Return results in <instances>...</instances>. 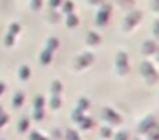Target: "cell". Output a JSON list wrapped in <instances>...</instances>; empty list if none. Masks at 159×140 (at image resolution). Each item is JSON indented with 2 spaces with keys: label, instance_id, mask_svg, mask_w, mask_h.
<instances>
[{
  "label": "cell",
  "instance_id": "cell-4",
  "mask_svg": "<svg viewBox=\"0 0 159 140\" xmlns=\"http://www.w3.org/2000/svg\"><path fill=\"white\" fill-rule=\"evenodd\" d=\"M156 116L154 115H145L144 118L139 121V125H137V132L140 133V135H145V133L149 132V130L152 128V126L156 125Z\"/></svg>",
  "mask_w": 159,
  "mask_h": 140
},
{
  "label": "cell",
  "instance_id": "cell-6",
  "mask_svg": "<svg viewBox=\"0 0 159 140\" xmlns=\"http://www.w3.org/2000/svg\"><path fill=\"white\" fill-rule=\"evenodd\" d=\"M159 44L156 39H145L144 43H142V53L145 55V56H151V55H154L156 51H157Z\"/></svg>",
  "mask_w": 159,
  "mask_h": 140
},
{
  "label": "cell",
  "instance_id": "cell-17",
  "mask_svg": "<svg viewBox=\"0 0 159 140\" xmlns=\"http://www.w3.org/2000/svg\"><path fill=\"white\" fill-rule=\"evenodd\" d=\"M134 140H147V138H134Z\"/></svg>",
  "mask_w": 159,
  "mask_h": 140
},
{
  "label": "cell",
  "instance_id": "cell-8",
  "mask_svg": "<svg viewBox=\"0 0 159 140\" xmlns=\"http://www.w3.org/2000/svg\"><path fill=\"white\" fill-rule=\"evenodd\" d=\"M145 137H147V140H159V123H156V125L145 133Z\"/></svg>",
  "mask_w": 159,
  "mask_h": 140
},
{
  "label": "cell",
  "instance_id": "cell-7",
  "mask_svg": "<svg viewBox=\"0 0 159 140\" xmlns=\"http://www.w3.org/2000/svg\"><path fill=\"white\" fill-rule=\"evenodd\" d=\"M110 14H111V9L104 5L103 9L98 12V20H96V22L99 24V26H104V24L108 22V19H110Z\"/></svg>",
  "mask_w": 159,
  "mask_h": 140
},
{
  "label": "cell",
  "instance_id": "cell-14",
  "mask_svg": "<svg viewBox=\"0 0 159 140\" xmlns=\"http://www.w3.org/2000/svg\"><path fill=\"white\" fill-rule=\"evenodd\" d=\"M151 5H152V10L159 12V0H152V2H151Z\"/></svg>",
  "mask_w": 159,
  "mask_h": 140
},
{
  "label": "cell",
  "instance_id": "cell-2",
  "mask_svg": "<svg viewBox=\"0 0 159 140\" xmlns=\"http://www.w3.org/2000/svg\"><path fill=\"white\" fill-rule=\"evenodd\" d=\"M142 20V10H139V9H135V10H130V12L127 14V17L123 19V31H132L135 26H137L139 22Z\"/></svg>",
  "mask_w": 159,
  "mask_h": 140
},
{
  "label": "cell",
  "instance_id": "cell-5",
  "mask_svg": "<svg viewBox=\"0 0 159 140\" xmlns=\"http://www.w3.org/2000/svg\"><path fill=\"white\" fill-rule=\"evenodd\" d=\"M103 118L106 120L108 123H111V125H120L121 123V116L111 108H104L103 109Z\"/></svg>",
  "mask_w": 159,
  "mask_h": 140
},
{
  "label": "cell",
  "instance_id": "cell-9",
  "mask_svg": "<svg viewBox=\"0 0 159 140\" xmlns=\"http://www.w3.org/2000/svg\"><path fill=\"white\" fill-rule=\"evenodd\" d=\"M113 140H128V132L121 130V132L115 133V135H113Z\"/></svg>",
  "mask_w": 159,
  "mask_h": 140
},
{
  "label": "cell",
  "instance_id": "cell-15",
  "mask_svg": "<svg viewBox=\"0 0 159 140\" xmlns=\"http://www.w3.org/2000/svg\"><path fill=\"white\" fill-rule=\"evenodd\" d=\"M154 56H156V61H159V48H157V51L154 53Z\"/></svg>",
  "mask_w": 159,
  "mask_h": 140
},
{
  "label": "cell",
  "instance_id": "cell-11",
  "mask_svg": "<svg viewBox=\"0 0 159 140\" xmlns=\"http://www.w3.org/2000/svg\"><path fill=\"white\" fill-rule=\"evenodd\" d=\"M87 41H89L91 44H98V43L101 41V38L98 36L96 33H89V38H87Z\"/></svg>",
  "mask_w": 159,
  "mask_h": 140
},
{
  "label": "cell",
  "instance_id": "cell-10",
  "mask_svg": "<svg viewBox=\"0 0 159 140\" xmlns=\"http://www.w3.org/2000/svg\"><path fill=\"white\" fill-rule=\"evenodd\" d=\"M152 34H154L156 41H159V19H156L152 24Z\"/></svg>",
  "mask_w": 159,
  "mask_h": 140
},
{
  "label": "cell",
  "instance_id": "cell-3",
  "mask_svg": "<svg viewBox=\"0 0 159 140\" xmlns=\"http://www.w3.org/2000/svg\"><path fill=\"white\" fill-rule=\"evenodd\" d=\"M115 67L120 75H127L130 72V61H128V55L125 51H118L116 60H115Z\"/></svg>",
  "mask_w": 159,
  "mask_h": 140
},
{
  "label": "cell",
  "instance_id": "cell-12",
  "mask_svg": "<svg viewBox=\"0 0 159 140\" xmlns=\"http://www.w3.org/2000/svg\"><path fill=\"white\" fill-rule=\"evenodd\" d=\"M101 135H103L104 138H110V137H113V130L108 128V126H103V128H101Z\"/></svg>",
  "mask_w": 159,
  "mask_h": 140
},
{
  "label": "cell",
  "instance_id": "cell-1",
  "mask_svg": "<svg viewBox=\"0 0 159 140\" xmlns=\"http://www.w3.org/2000/svg\"><path fill=\"white\" fill-rule=\"evenodd\" d=\"M139 72H140L142 79L145 80V84L149 85H154L159 82V72L157 68H156V65L152 63L151 60H144L140 63V67H139Z\"/></svg>",
  "mask_w": 159,
  "mask_h": 140
},
{
  "label": "cell",
  "instance_id": "cell-13",
  "mask_svg": "<svg viewBox=\"0 0 159 140\" xmlns=\"http://www.w3.org/2000/svg\"><path fill=\"white\" fill-rule=\"evenodd\" d=\"M121 3V7H132L134 5V0H118Z\"/></svg>",
  "mask_w": 159,
  "mask_h": 140
},
{
  "label": "cell",
  "instance_id": "cell-16",
  "mask_svg": "<svg viewBox=\"0 0 159 140\" xmlns=\"http://www.w3.org/2000/svg\"><path fill=\"white\" fill-rule=\"evenodd\" d=\"M93 3H99V2H103V0H91Z\"/></svg>",
  "mask_w": 159,
  "mask_h": 140
}]
</instances>
